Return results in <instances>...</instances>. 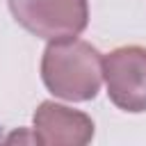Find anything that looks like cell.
Masks as SVG:
<instances>
[{
	"label": "cell",
	"instance_id": "3",
	"mask_svg": "<svg viewBox=\"0 0 146 146\" xmlns=\"http://www.w3.org/2000/svg\"><path fill=\"white\" fill-rule=\"evenodd\" d=\"M110 100L123 112H146V48L121 46L103 57Z\"/></svg>",
	"mask_w": 146,
	"mask_h": 146
},
{
	"label": "cell",
	"instance_id": "4",
	"mask_svg": "<svg viewBox=\"0 0 146 146\" xmlns=\"http://www.w3.org/2000/svg\"><path fill=\"white\" fill-rule=\"evenodd\" d=\"M94 137V121L78 110L43 100L34 112V139L43 146H84Z\"/></svg>",
	"mask_w": 146,
	"mask_h": 146
},
{
	"label": "cell",
	"instance_id": "2",
	"mask_svg": "<svg viewBox=\"0 0 146 146\" xmlns=\"http://www.w3.org/2000/svg\"><path fill=\"white\" fill-rule=\"evenodd\" d=\"M18 25L46 41L73 39L89 23L87 0H7Z\"/></svg>",
	"mask_w": 146,
	"mask_h": 146
},
{
	"label": "cell",
	"instance_id": "1",
	"mask_svg": "<svg viewBox=\"0 0 146 146\" xmlns=\"http://www.w3.org/2000/svg\"><path fill=\"white\" fill-rule=\"evenodd\" d=\"M41 78L57 98L91 100L103 84V57L91 43L75 36L50 41L41 57Z\"/></svg>",
	"mask_w": 146,
	"mask_h": 146
}]
</instances>
